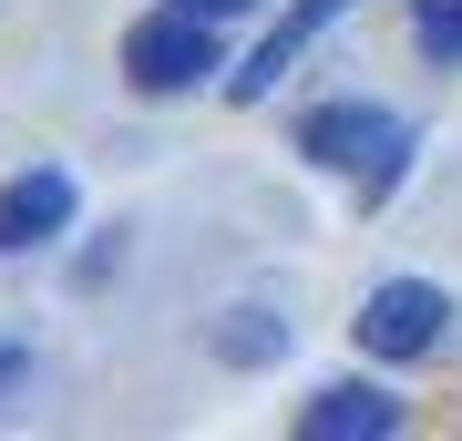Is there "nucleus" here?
Instances as JSON below:
<instances>
[{
	"instance_id": "obj_1",
	"label": "nucleus",
	"mask_w": 462,
	"mask_h": 441,
	"mask_svg": "<svg viewBox=\"0 0 462 441\" xmlns=\"http://www.w3.org/2000/svg\"><path fill=\"white\" fill-rule=\"evenodd\" d=\"M298 154L329 164V175H360V196H391L401 154H411V124L391 103H319V114H298Z\"/></svg>"
},
{
	"instance_id": "obj_2",
	"label": "nucleus",
	"mask_w": 462,
	"mask_h": 441,
	"mask_svg": "<svg viewBox=\"0 0 462 441\" xmlns=\"http://www.w3.org/2000/svg\"><path fill=\"white\" fill-rule=\"evenodd\" d=\"M206 72H226L216 62V21L206 11H185V0H165V11H144L124 32V82L144 103H175V93H196Z\"/></svg>"
},
{
	"instance_id": "obj_3",
	"label": "nucleus",
	"mask_w": 462,
	"mask_h": 441,
	"mask_svg": "<svg viewBox=\"0 0 462 441\" xmlns=\"http://www.w3.org/2000/svg\"><path fill=\"white\" fill-rule=\"evenodd\" d=\"M442 328H452V298L442 288L391 278V288H370V308H360V349H370V360H431Z\"/></svg>"
},
{
	"instance_id": "obj_4",
	"label": "nucleus",
	"mask_w": 462,
	"mask_h": 441,
	"mask_svg": "<svg viewBox=\"0 0 462 441\" xmlns=\"http://www.w3.org/2000/svg\"><path fill=\"white\" fill-rule=\"evenodd\" d=\"M72 206H83V196H72L62 164H32V175H11V185H0V257H32V246H51V236L72 226Z\"/></svg>"
},
{
	"instance_id": "obj_5",
	"label": "nucleus",
	"mask_w": 462,
	"mask_h": 441,
	"mask_svg": "<svg viewBox=\"0 0 462 441\" xmlns=\"http://www.w3.org/2000/svg\"><path fill=\"white\" fill-rule=\"evenodd\" d=\"M391 431H401V400L370 390V380H329L298 410V441H391Z\"/></svg>"
},
{
	"instance_id": "obj_6",
	"label": "nucleus",
	"mask_w": 462,
	"mask_h": 441,
	"mask_svg": "<svg viewBox=\"0 0 462 441\" xmlns=\"http://www.w3.org/2000/svg\"><path fill=\"white\" fill-rule=\"evenodd\" d=\"M339 11H349V0H288V11H278V32H267V41H257V62H247V72H236V82H226V93H236V103H267V93H278V72H288V62H298V51H309L319 32H329V21H339Z\"/></svg>"
},
{
	"instance_id": "obj_7",
	"label": "nucleus",
	"mask_w": 462,
	"mask_h": 441,
	"mask_svg": "<svg viewBox=\"0 0 462 441\" xmlns=\"http://www.w3.org/2000/svg\"><path fill=\"white\" fill-rule=\"evenodd\" d=\"M278 349H288V328L267 318V308H226V328H216V360H236V370L278 360Z\"/></svg>"
},
{
	"instance_id": "obj_8",
	"label": "nucleus",
	"mask_w": 462,
	"mask_h": 441,
	"mask_svg": "<svg viewBox=\"0 0 462 441\" xmlns=\"http://www.w3.org/2000/svg\"><path fill=\"white\" fill-rule=\"evenodd\" d=\"M411 41L431 62H462V0H411Z\"/></svg>"
},
{
	"instance_id": "obj_9",
	"label": "nucleus",
	"mask_w": 462,
	"mask_h": 441,
	"mask_svg": "<svg viewBox=\"0 0 462 441\" xmlns=\"http://www.w3.org/2000/svg\"><path fill=\"white\" fill-rule=\"evenodd\" d=\"M185 11H206V21H236V11H257V0H185Z\"/></svg>"
},
{
	"instance_id": "obj_10",
	"label": "nucleus",
	"mask_w": 462,
	"mask_h": 441,
	"mask_svg": "<svg viewBox=\"0 0 462 441\" xmlns=\"http://www.w3.org/2000/svg\"><path fill=\"white\" fill-rule=\"evenodd\" d=\"M21 370H32V360H21V349H0V390H21Z\"/></svg>"
}]
</instances>
